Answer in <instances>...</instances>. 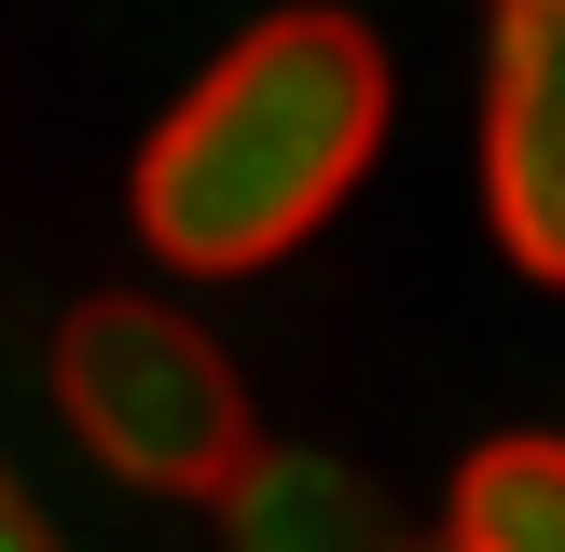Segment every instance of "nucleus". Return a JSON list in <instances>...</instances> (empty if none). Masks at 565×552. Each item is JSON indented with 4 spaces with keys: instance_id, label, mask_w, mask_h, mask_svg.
<instances>
[{
    "instance_id": "obj_1",
    "label": "nucleus",
    "mask_w": 565,
    "mask_h": 552,
    "mask_svg": "<svg viewBox=\"0 0 565 552\" xmlns=\"http://www.w3.org/2000/svg\"><path fill=\"white\" fill-rule=\"evenodd\" d=\"M386 138V42L359 14H263L138 152V248L166 276H263L359 193Z\"/></svg>"
},
{
    "instance_id": "obj_2",
    "label": "nucleus",
    "mask_w": 565,
    "mask_h": 552,
    "mask_svg": "<svg viewBox=\"0 0 565 552\" xmlns=\"http://www.w3.org/2000/svg\"><path fill=\"white\" fill-rule=\"evenodd\" d=\"M55 414L110 484H152V497H221L263 456L248 373L152 290H97L55 318Z\"/></svg>"
},
{
    "instance_id": "obj_3",
    "label": "nucleus",
    "mask_w": 565,
    "mask_h": 552,
    "mask_svg": "<svg viewBox=\"0 0 565 552\" xmlns=\"http://www.w3.org/2000/svg\"><path fill=\"white\" fill-rule=\"evenodd\" d=\"M483 208L539 290H565V0H497L483 42Z\"/></svg>"
},
{
    "instance_id": "obj_4",
    "label": "nucleus",
    "mask_w": 565,
    "mask_h": 552,
    "mask_svg": "<svg viewBox=\"0 0 565 552\" xmlns=\"http://www.w3.org/2000/svg\"><path fill=\"white\" fill-rule=\"evenodd\" d=\"M221 539L235 552H401V524H386V497L359 484L345 456L263 442V456L221 484Z\"/></svg>"
},
{
    "instance_id": "obj_5",
    "label": "nucleus",
    "mask_w": 565,
    "mask_h": 552,
    "mask_svg": "<svg viewBox=\"0 0 565 552\" xmlns=\"http://www.w3.org/2000/svg\"><path fill=\"white\" fill-rule=\"evenodd\" d=\"M441 539L456 552H565V442H539V428L483 442L456 469V524Z\"/></svg>"
},
{
    "instance_id": "obj_6",
    "label": "nucleus",
    "mask_w": 565,
    "mask_h": 552,
    "mask_svg": "<svg viewBox=\"0 0 565 552\" xmlns=\"http://www.w3.org/2000/svg\"><path fill=\"white\" fill-rule=\"evenodd\" d=\"M0 552H55V539H42V511L14 497V469H0Z\"/></svg>"
},
{
    "instance_id": "obj_7",
    "label": "nucleus",
    "mask_w": 565,
    "mask_h": 552,
    "mask_svg": "<svg viewBox=\"0 0 565 552\" xmlns=\"http://www.w3.org/2000/svg\"><path fill=\"white\" fill-rule=\"evenodd\" d=\"M441 552H456V539H441Z\"/></svg>"
}]
</instances>
